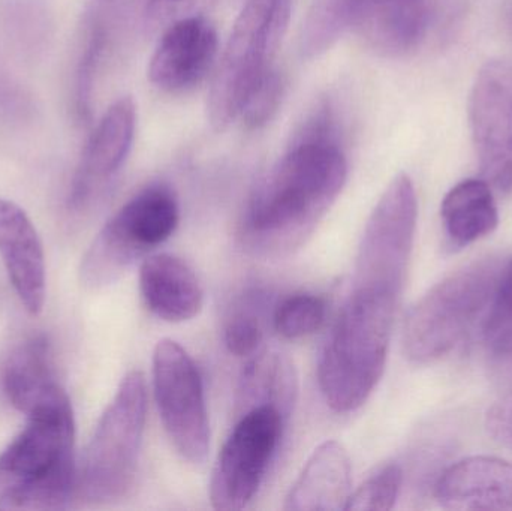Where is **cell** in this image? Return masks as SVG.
<instances>
[{
  "instance_id": "16",
  "label": "cell",
  "mask_w": 512,
  "mask_h": 511,
  "mask_svg": "<svg viewBox=\"0 0 512 511\" xmlns=\"http://www.w3.org/2000/svg\"><path fill=\"white\" fill-rule=\"evenodd\" d=\"M447 510L512 511V462L472 456L448 467L435 486Z\"/></svg>"
},
{
  "instance_id": "25",
  "label": "cell",
  "mask_w": 512,
  "mask_h": 511,
  "mask_svg": "<svg viewBox=\"0 0 512 511\" xmlns=\"http://www.w3.org/2000/svg\"><path fill=\"white\" fill-rule=\"evenodd\" d=\"M327 305L315 294L298 293L283 299L274 309L273 326L285 339H303L325 323Z\"/></svg>"
},
{
  "instance_id": "12",
  "label": "cell",
  "mask_w": 512,
  "mask_h": 511,
  "mask_svg": "<svg viewBox=\"0 0 512 511\" xmlns=\"http://www.w3.org/2000/svg\"><path fill=\"white\" fill-rule=\"evenodd\" d=\"M216 27L203 15L180 18L168 27L149 63V80L168 93L200 86L218 62Z\"/></svg>"
},
{
  "instance_id": "11",
  "label": "cell",
  "mask_w": 512,
  "mask_h": 511,
  "mask_svg": "<svg viewBox=\"0 0 512 511\" xmlns=\"http://www.w3.org/2000/svg\"><path fill=\"white\" fill-rule=\"evenodd\" d=\"M469 123L481 179L501 194L512 192V65L489 60L469 99Z\"/></svg>"
},
{
  "instance_id": "29",
  "label": "cell",
  "mask_w": 512,
  "mask_h": 511,
  "mask_svg": "<svg viewBox=\"0 0 512 511\" xmlns=\"http://www.w3.org/2000/svg\"><path fill=\"white\" fill-rule=\"evenodd\" d=\"M102 35L101 30H93L90 36L89 47L81 60L80 74H78L77 86V105L81 116L89 114L90 84H92L93 66L98 59L99 50H101Z\"/></svg>"
},
{
  "instance_id": "21",
  "label": "cell",
  "mask_w": 512,
  "mask_h": 511,
  "mask_svg": "<svg viewBox=\"0 0 512 511\" xmlns=\"http://www.w3.org/2000/svg\"><path fill=\"white\" fill-rule=\"evenodd\" d=\"M295 395L297 375L288 356L277 351H259L243 369L237 404L243 413L261 405H270L288 417Z\"/></svg>"
},
{
  "instance_id": "4",
  "label": "cell",
  "mask_w": 512,
  "mask_h": 511,
  "mask_svg": "<svg viewBox=\"0 0 512 511\" xmlns=\"http://www.w3.org/2000/svg\"><path fill=\"white\" fill-rule=\"evenodd\" d=\"M504 264L489 257L468 264L430 288L406 315L403 353L415 365L450 354L486 317Z\"/></svg>"
},
{
  "instance_id": "22",
  "label": "cell",
  "mask_w": 512,
  "mask_h": 511,
  "mask_svg": "<svg viewBox=\"0 0 512 511\" xmlns=\"http://www.w3.org/2000/svg\"><path fill=\"white\" fill-rule=\"evenodd\" d=\"M367 0H313L300 30V53L315 59L354 29Z\"/></svg>"
},
{
  "instance_id": "8",
  "label": "cell",
  "mask_w": 512,
  "mask_h": 511,
  "mask_svg": "<svg viewBox=\"0 0 512 511\" xmlns=\"http://www.w3.org/2000/svg\"><path fill=\"white\" fill-rule=\"evenodd\" d=\"M418 203L414 183L399 174L373 209L355 258L352 290L375 291L399 299L405 284Z\"/></svg>"
},
{
  "instance_id": "3",
  "label": "cell",
  "mask_w": 512,
  "mask_h": 511,
  "mask_svg": "<svg viewBox=\"0 0 512 511\" xmlns=\"http://www.w3.org/2000/svg\"><path fill=\"white\" fill-rule=\"evenodd\" d=\"M27 417L26 428L0 455V510L66 509L75 485L71 402Z\"/></svg>"
},
{
  "instance_id": "2",
  "label": "cell",
  "mask_w": 512,
  "mask_h": 511,
  "mask_svg": "<svg viewBox=\"0 0 512 511\" xmlns=\"http://www.w3.org/2000/svg\"><path fill=\"white\" fill-rule=\"evenodd\" d=\"M397 297L352 290L318 362V383L331 410L351 413L366 404L387 365Z\"/></svg>"
},
{
  "instance_id": "30",
  "label": "cell",
  "mask_w": 512,
  "mask_h": 511,
  "mask_svg": "<svg viewBox=\"0 0 512 511\" xmlns=\"http://www.w3.org/2000/svg\"><path fill=\"white\" fill-rule=\"evenodd\" d=\"M167 3H183V0H167Z\"/></svg>"
},
{
  "instance_id": "14",
  "label": "cell",
  "mask_w": 512,
  "mask_h": 511,
  "mask_svg": "<svg viewBox=\"0 0 512 511\" xmlns=\"http://www.w3.org/2000/svg\"><path fill=\"white\" fill-rule=\"evenodd\" d=\"M0 258L24 309L41 314L47 284L44 248L26 212L5 198H0Z\"/></svg>"
},
{
  "instance_id": "27",
  "label": "cell",
  "mask_w": 512,
  "mask_h": 511,
  "mask_svg": "<svg viewBox=\"0 0 512 511\" xmlns=\"http://www.w3.org/2000/svg\"><path fill=\"white\" fill-rule=\"evenodd\" d=\"M282 98V77L276 71H271L246 102L240 113V119L249 128H261L265 123L270 122L271 117L279 110Z\"/></svg>"
},
{
  "instance_id": "1",
  "label": "cell",
  "mask_w": 512,
  "mask_h": 511,
  "mask_svg": "<svg viewBox=\"0 0 512 511\" xmlns=\"http://www.w3.org/2000/svg\"><path fill=\"white\" fill-rule=\"evenodd\" d=\"M348 162L334 141H297L256 189L243 221L246 248L282 257L300 248L345 186Z\"/></svg>"
},
{
  "instance_id": "28",
  "label": "cell",
  "mask_w": 512,
  "mask_h": 511,
  "mask_svg": "<svg viewBox=\"0 0 512 511\" xmlns=\"http://www.w3.org/2000/svg\"><path fill=\"white\" fill-rule=\"evenodd\" d=\"M486 428L496 443L512 450V393L496 401L487 411Z\"/></svg>"
},
{
  "instance_id": "31",
  "label": "cell",
  "mask_w": 512,
  "mask_h": 511,
  "mask_svg": "<svg viewBox=\"0 0 512 511\" xmlns=\"http://www.w3.org/2000/svg\"><path fill=\"white\" fill-rule=\"evenodd\" d=\"M104 2H113V0H104Z\"/></svg>"
},
{
  "instance_id": "18",
  "label": "cell",
  "mask_w": 512,
  "mask_h": 511,
  "mask_svg": "<svg viewBox=\"0 0 512 511\" xmlns=\"http://www.w3.org/2000/svg\"><path fill=\"white\" fill-rule=\"evenodd\" d=\"M140 293L147 309L168 323L192 320L204 305L203 287L194 270L171 254H156L143 261Z\"/></svg>"
},
{
  "instance_id": "9",
  "label": "cell",
  "mask_w": 512,
  "mask_h": 511,
  "mask_svg": "<svg viewBox=\"0 0 512 511\" xmlns=\"http://www.w3.org/2000/svg\"><path fill=\"white\" fill-rule=\"evenodd\" d=\"M153 392L174 449L191 464H204L210 422L203 380L188 351L173 339H162L153 351Z\"/></svg>"
},
{
  "instance_id": "23",
  "label": "cell",
  "mask_w": 512,
  "mask_h": 511,
  "mask_svg": "<svg viewBox=\"0 0 512 511\" xmlns=\"http://www.w3.org/2000/svg\"><path fill=\"white\" fill-rule=\"evenodd\" d=\"M483 336L493 363L512 378V258L504 264L495 296L484 317Z\"/></svg>"
},
{
  "instance_id": "26",
  "label": "cell",
  "mask_w": 512,
  "mask_h": 511,
  "mask_svg": "<svg viewBox=\"0 0 512 511\" xmlns=\"http://www.w3.org/2000/svg\"><path fill=\"white\" fill-rule=\"evenodd\" d=\"M403 483V470L400 465L387 464L375 474L367 477L366 482L352 492L345 510H391L399 498Z\"/></svg>"
},
{
  "instance_id": "19",
  "label": "cell",
  "mask_w": 512,
  "mask_h": 511,
  "mask_svg": "<svg viewBox=\"0 0 512 511\" xmlns=\"http://www.w3.org/2000/svg\"><path fill=\"white\" fill-rule=\"evenodd\" d=\"M351 459L342 444L325 441L310 456L292 485L283 509L345 510L351 497Z\"/></svg>"
},
{
  "instance_id": "17",
  "label": "cell",
  "mask_w": 512,
  "mask_h": 511,
  "mask_svg": "<svg viewBox=\"0 0 512 511\" xmlns=\"http://www.w3.org/2000/svg\"><path fill=\"white\" fill-rule=\"evenodd\" d=\"M2 387L12 407L30 414L69 401L57 380L53 348L45 335H33L12 348L2 368Z\"/></svg>"
},
{
  "instance_id": "7",
  "label": "cell",
  "mask_w": 512,
  "mask_h": 511,
  "mask_svg": "<svg viewBox=\"0 0 512 511\" xmlns=\"http://www.w3.org/2000/svg\"><path fill=\"white\" fill-rule=\"evenodd\" d=\"M179 222L173 191L164 185L147 186L99 231L81 263V281L90 288L113 284L137 260L167 242Z\"/></svg>"
},
{
  "instance_id": "10",
  "label": "cell",
  "mask_w": 512,
  "mask_h": 511,
  "mask_svg": "<svg viewBox=\"0 0 512 511\" xmlns=\"http://www.w3.org/2000/svg\"><path fill=\"white\" fill-rule=\"evenodd\" d=\"M285 419L270 405L251 408L240 416L213 468V509L243 510L254 500L279 449Z\"/></svg>"
},
{
  "instance_id": "24",
  "label": "cell",
  "mask_w": 512,
  "mask_h": 511,
  "mask_svg": "<svg viewBox=\"0 0 512 511\" xmlns=\"http://www.w3.org/2000/svg\"><path fill=\"white\" fill-rule=\"evenodd\" d=\"M265 296L261 291L243 296L231 309L225 323L224 341L228 351L237 357H254L264 342Z\"/></svg>"
},
{
  "instance_id": "15",
  "label": "cell",
  "mask_w": 512,
  "mask_h": 511,
  "mask_svg": "<svg viewBox=\"0 0 512 511\" xmlns=\"http://www.w3.org/2000/svg\"><path fill=\"white\" fill-rule=\"evenodd\" d=\"M436 18L438 0H367L354 30L379 56L400 57L420 47Z\"/></svg>"
},
{
  "instance_id": "6",
  "label": "cell",
  "mask_w": 512,
  "mask_h": 511,
  "mask_svg": "<svg viewBox=\"0 0 512 511\" xmlns=\"http://www.w3.org/2000/svg\"><path fill=\"white\" fill-rule=\"evenodd\" d=\"M146 414V378L141 372H129L102 414L84 455L80 483L89 503H114L131 488Z\"/></svg>"
},
{
  "instance_id": "20",
  "label": "cell",
  "mask_w": 512,
  "mask_h": 511,
  "mask_svg": "<svg viewBox=\"0 0 512 511\" xmlns=\"http://www.w3.org/2000/svg\"><path fill=\"white\" fill-rule=\"evenodd\" d=\"M441 216L447 239L456 248L489 236L499 224L492 186L484 179L457 183L442 200Z\"/></svg>"
},
{
  "instance_id": "5",
  "label": "cell",
  "mask_w": 512,
  "mask_h": 511,
  "mask_svg": "<svg viewBox=\"0 0 512 511\" xmlns=\"http://www.w3.org/2000/svg\"><path fill=\"white\" fill-rule=\"evenodd\" d=\"M291 18V0H248L237 17L210 84L207 113L216 131L239 119L273 60Z\"/></svg>"
},
{
  "instance_id": "13",
  "label": "cell",
  "mask_w": 512,
  "mask_h": 511,
  "mask_svg": "<svg viewBox=\"0 0 512 511\" xmlns=\"http://www.w3.org/2000/svg\"><path fill=\"white\" fill-rule=\"evenodd\" d=\"M135 105L131 98L114 102L90 135L72 182L69 203L89 206L125 164L135 135Z\"/></svg>"
}]
</instances>
